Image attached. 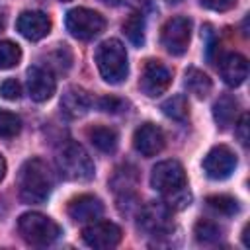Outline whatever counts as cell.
<instances>
[{
  "instance_id": "cell-1",
  "label": "cell",
  "mask_w": 250,
  "mask_h": 250,
  "mask_svg": "<svg viewBox=\"0 0 250 250\" xmlns=\"http://www.w3.org/2000/svg\"><path fill=\"white\" fill-rule=\"evenodd\" d=\"M18 189L23 203H45L53 191V174L41 158H29L23 162L18 174Z\"/></svg>"
},
{
  "instance_id": "cell-2",
  "label": "cell",
  "mask_w": 250,
  "mask_h": 250,
  "mask_svg": "<svg viewBox=\"0 0 250 250\" xmlns=\"http://www.w3.org/2000/svg\"><path fill=\"white\" fill-rule=\"evenodd\" d=\"M96 64L105 82L121 84L129 72L127 51H125L123 43L117 39H107V41L100 43V47L96 49Z\"/></svg>"
},
{
  "instance_id": "cell-3",
  "label": "cell",
  "mask_w": 250,
  "mask_h": 250,
  "mask_svg": "<svg viewBox=\"0 0 250 250\" xmlns=\"http://www.w3.org/2000/svg\"><path fill=\"white\" fill-rule=\"evenodd\" d=\"M18 230L31 246H49L61 234V227L41 213H23L18 219Z\"/></svg>"
},
{
  "instance_id": "cell-4",
  "label": "cell",
  "mask_w": 250,
  "mask_h": 250,
  "mask_svg": "<svg viewBox=\"0 0 250 250\" xmlns=\"http://www.w3.org/2000/svg\"><path fill=\"white\" fill-rule=\"evenodd\" d=\"M57 164L61 174L66 180L74 182H86L94 178V162L88 156V152L78 143H66L57 156Z\"/></svg>"
},
{
  "instance_id": "cell-5",
  "label": "cell",
  "mask_w": 250,
  "mask_h": 250,
  "mask_svg": "<svg viewBox=\"0 0 250 250\" xmlns=\"http://www.w3.org/2000/svg\"><path fill=\"white\" fill-rule=\"evenodd\" d=\"M64 23H66V29L70 31V35H74L76 39H82V41L94 39L105 27L104 16L90 8H72L66 14Z\"/></svg>"
},
{
  "instance_id": "cell-6",
  "label": "cell",
  "mask_w": 250,
  "mask_h": 250,
  "mask_svg": "<svg viewBox=\"0 0 250 250\" xmlns=\"http://www.w3.org/2000/svg\"><path fill=\"white\" fill-rule=\"evenodd\" d=\"M150 184L156 191L164 195H172L180 189H186V172L178 160H162L152 168Z\"/></svg>"
},
{
  "instance_id": "cell-7",
  "label": "cell",
  "mask_w": 250,
  "mask_h": 250,
  "mask_svg": "<svg viewBox=\"0 0 250 250\" xmlns=\"http://www.w3.org/2000/svg\"><path fill=\"white\" fill-rule=\"evenodd\" d=\"M172 227V209L162 201H148L139 211V229L148 234H168Z\"/></svg>"
},
{
  "instance_id": "cell-8",
  "label": "cell",
  "mask_w": 250,
  "mask_h": 250,
  "mask_svg": "<svg viewBox=\"0 0 250 250\" xmlns=\"http://www.w3.org/2000/svg\"><path fill=\"white\" fill-rule=\"evenodd\" d=\"M191 37V20L186 16H176L168 20L162 27V45L170 55H184L188 51Z\"/></svg>"
},
{
  "instance_id": "cell-9",
  "label": "cell",
  "mask_w": 250,
  "mask_h": 250,
  "mask_svg": "<svg viewBox=\"0 0 250 250\" xmlns=\"http://www.w3.org/2000/svg\"><path fill=\"white\" fill-rule=\"evenodd\" d=\"M172 82V72L160 62V61H146L141 80H139V88L145 96L148 98H156L160 94H164L168 90Z\"/></svg>"
},
{
  "instance_id": "cell-10",
  "label": "cell",
  "mask_w": 250,
  "mask_h": 250,
  "mask_svg": "<svg viewBox=\"0 0 250 250\" xmlns=\"http://www.w3.org/2000/svg\"><path fill=\"white\" fill-rule=\"evenodd\" d=\"M236 168V154L227 145L213 146L203 158V170L211 180H225Z\"/></svg>"
},
{
  "instance_id": "cell-11",
  "label": "cell",
  "mask_w": 250,
  "mask_h": 250,
  "mask_svg": "<svg viewBox=\"0 0 250 250\" xmlns=\"http://www.w3.org/2000/svg\"><path fill=\"white\" fill-rule=\"evenodd\" d=\"M82 238L90 248H113L121 240V229L109 221H92L82 230Z\"/></svg>"
},
{
  "instance_id": "cell-12",
  "label": "cell",
  "mask_w": 250,
  "mask_h": 250,
  "mask_svg": "<svg viewBox=\"0 0 250 250\" xmlns=\"http://www.w3.org/2000/svg\"><path fill=\"white\" fill-rule=\"evenodd\" d=\"M16 27L18 31L29 39V41H39L43 39L49 31H51V20L45 12H39V10H27V12H21L18 21H16Z\"/></svg>"
},
{
  "instance_id": "cell-13",
  "label": "cell",
  "mask_w": 250,
  "mask_h": 250,
  "mask_svg": "<svg viewBox=\"0 0 250 250\" xmlns=\"http://www.w3.org/2000/svg\"><path fill=\"white\" fill-rule=\"evenodd\" d=\"M57 82L49 68L31 66L27 70V92L33 102H47L55 94Z\"/></svg>"
},
{
  "instance_id": "cell-14",
  "label": "cell",
  "mask_w": 250,
  "mask_h": 250,
  "mask_svg": "<svg viewBox=\"0 0 250 250\" xmlns=\"http://www.w3.org/2000/svg\"><path fill=\"white\" fill-rule=\"evenodd\" d=\"M133 145L143 156H154L164 148V133L154 123H143L133 135Z\"/></svg>"
},
{
  "instance_id": "cell-15",
  "label": "cell",
  "mask_w": 250,
  "mask_h": 250,
  "mask_svg": "<svg viewBox=\"0 0 250 250\" xmlns=\"http://www.w3.org/2000/svg\"><path fill=\"white\" fill-rule=\"evenodd\" d=\"M219 72H221V78L225 80V84L236 88L248 76V61H246V57H242L238 53H229L221 59Z\"/></svg>"
},
{
  "instance_id": "cell-16",
  "label": "cell",
  "mask_w": 250,
  "mask_h": 250,
  "mask_svg": "<svg viewBox=\"0 0 250 250\" xmlns=\"http://www.w3.org/2000/svg\"><path fill=\"white\" fill-rule=\"evenodd\" d=\"M104 213V205L96 195H78L68 203V215L70 219L78 221V223H92L96 219H100Z\"/></svg>"
},
{
  "instance_id": "cell-17",
  "label": "cell",
  "mask_w": 250,
  "mask_h": 250,
  "mask_svg": "<svg viewBox=\"0 0 250 250\" xmlns=\"http://www.w3.org/2000/svg\"><path fill=\"white\" fill-rule=\"evenodd\" d=\"M90 107H92V98L88 96L86 90L78 86H70L61 98V109L68 117H82L84 113H88Z\"/></svg>"
},
{
  "instance_id": "cell-18",
  "label": "cell",
  "mask_w": 250,
  "mask_h": 250,
  "mask_svg": "<svg viewBox=\"0 0 250 250\" xmlns=\"http://www.w3.org/2000/svg\"><path fill=\"white\" fill-rule=\"evenodd\" d=\"M238 113V102L232 96H221L213 105V117L221 129H227L234 123Z\"/></svg>"
},
{
  "instance_id": "cell-19",
  "label": "cell",
  "mask_w": 250,
  "mask_h": 250,
  "mask_svg": "<svg viewBox=\"0 0 250 250\" xmlns=\"http://www.w3.org/2000/svg\"><path fill=\"white\" fill-rule=\"evenodd\" d=\"M88 139H90V143H92L98 150H102V152H115L117 143H119L117 133H115L111 127H105V125H96V127H92V129L88 131Z\"/></svg>"
},
{
  "instance_id": "cell-20",
  "label": "cell",
  "mask_w": 250,
  "mask_h": 250,
  "mask_svg": "<svg viewBox=\"0 0 250 250\" xmlns=\"http://www.w3.org/2000/svg\"><path fill=\"white\" fill-rule=\"evenodd\" d=\"M186 88L189 94H193L195 98H207L213 84H211V78L199 70V68H188L186 70Z\"/></svg>"
},
{
  "instance_id": "cell-21",
  "label": "cell",
  "mask_w": 250,
  "mask_h": 250,
  "mask_svg": "<svg viewBox=\"0 0 250 250\" xmlns=\"http://www.w3.org/2000/svg\"><path fill=\"white\" fill-rule=\"evenodd\" d=\"M123 33L135 47H141L145 43V16L139 12L131 14L123 23Z\"/></svg>"
},
{
  "instance_id": "cell-22",
  "label": "cell",
  "mask_w": 250,
  "mask_h": 250,
  "mask_svg": "<svg viewBox=\"0 0 250 250\" xmlns=\"http://www.w3.org/2000/svg\"><path fill=\"white\" fill-rule=\"evenodd\" d=\"M160 107H162L164 115H168L170 119H176V121H184L189 115V104H188L186 96H182V94L168 98L166 102H162Z\"/></svg>"
},
{
  "instance_id": "cell-23",
  "label": "cell",
  "mask_w": 250,
  "mask_h": 250,
  "mask_svg": "<svg viewBox=\"0 0 250 250\" xmlns=\"http://www.w3.org/2000/svg\"><path fill=\"white\" fill-rule=\"evenodd\" d=\"M207 205L213 211H217L219 215H227V217L236 215L240 211L238 201L230 195H211V197H207Z\"/></svg>"
},
{
  "instance_id": "cell-24",
  "label": "cell",
  "mask_w": 250,
  "mask_h": 250,
  "mask_svg": "<svg viewBox=\"0 0 250 250\" xmlns=\"http://www.w3.org/2000/svg\"><path fill=\"white\" fill-rule=\"evenodd\" d=\"M193 232H195V238L199 240V242H217L219 238H221V229H219V225L217 223H213V221H209V219H199L197 223H195V229H193Z\"/></svg>"
},
{
  "instance_id": "cell-25",
  "label": "cell",
  "mask_w": 250,
  "mask_h": 250,
  "mask_svg": "<svg viewBox=\"0 0 250 250\" xmlns=\"http://www.w3.org/2000/svg\"><path fill=\"white\" fill-rule=\"evenodd\" d=\"M21 59V49L12 43V41H0V68H12L20 62Z\"/></svg>"
},
{
  "instance_id": "cell-26",
  "label": "cell",
  "mask_w": 250,
  "mask_h": 250,
  "mask_svg": "<svg viewBox=\"0 0 250 250\" xmlns=\"http://www.w3.org/2000/svg\"><path fill=\"white\" fill-rule=\"evenodd\" d=\"M21 129V119L12 113L0 109V137H16Z\"/></svg>"
},
{
  "instance_id": "cell-27",
  "label": "cell",
  "mask_w": 250,
  "mask_h": 250,
  "mask_svg": "<svg viewBox=\"0 0 250 250\" xmlns=\"http://www.w3.org/2000/svg\"><path fill=\"white\" fill-rule=\"evenodd\" d=\"M0 96L6 98V100H18L21 96V86L18 84V80L8 78L0 84Z\"/></svg>"
},
{
  "instance_id": "cell-28",
  "label": "cell",
  "mask_w": 250,
  "mask_h": 250,
  "mask_svg": "<svg viewBox=\"0 0 250 250\" xmlns=\"http://www.w3.org/2000/svg\"><path fill=\"white\" fill-rule=\"evenodd\" d=\"M199 4H201L203 8H207V10L227 12V10H230V8L236 4V0H199Z\"/></svg>"
},
{
  "instance_id": "cell-29",
  "label": "cell",
  "mask_w": 250,
  "mask_h": 250,
  "mask_svg": "<svg viewBox=\"0 0 250 250\" xmlns=\"http://www.w3.org/2000/svg\"><path fill=\"white\" fill-rule=\"evenodd\" d=\"M98 105H100L102 111H107V113H117V111H121L125 107V104L121 100H117V98H102L98 102Z\"/></svg>"
},
{
  "instance_id": "cell-30",
  "label": "cell",
  "mask_w": 250,
  "mask_h": 250,
  "mask_svg": "<svg viewBox=\"0 0 250 250\" xmlns=\"http://www.w3.org/2000/svg\"><path fill=\"white\" fill-rule=\"evenodd\" d=\"M236 135H238L240 143L246 146V145H248V115H246V113H244V115L240 117V121L236 123Z\"/></svg>"
},
{
  "instance_id": "cell-31",
  "label": "cell",
  "mask_w": 250,
  "mask_h": 250,
  "mask_svg": "<svg viewBox=\"0 0 250 250\" xmlns=\"http://www.w3.org/2000/svg\"><path fill=\"white\" fill-rule=\"evenodd\" d=\"M4 174H6V160H4V158H2V154H0V182H2Z\"/></svg>"
},
{
  "instance_id": "cell-32",
  "label": "cell",
  "mask_w": 250,
  "mask_h": 250,
  "mask_svg": "<svg viewBox=\"0 0 250 250\" xmlns=\"http://www.w3.org/2000/svg\"><path fill=\"white\" fill-rule=\"evenodd\" d=\"M104 4H109V6H117V4H121L123 0H102Z\"/></svg>"
},
{
  "instance_id": "cell-33",
  "label": "cell",
  "mask_w": 250,
  "mask_h": 250,
  "mask_svg": "<svg viewBox=\"0 0 250 250\" xmlns=\"http://www.w3.org/2000/svg\"><path fill=\"white\" fill-rule=\"evenodd\" d=\"M2 27H4V18H2V14H0V31H2Z\"/></svg>"
},
{
  "instance_id": "cell-34",
  "label": "cell",
  "mask_w": 250,
  "mask_h": 250,
  "mask_svg": "<svg viewBox=\"0 0 250 250\" xmlns=\"http://www.w3.org/2000/svg\"><path fill=\"white\" fill-rule=\"evenodd\" d=\"M61 2H68V0H61Z\"/></svg>"
},
{
  "instance_id": "cell-35",
  "label": "cell",
  "mask_w": 250,
  "mask_h": 250,
  "mask_svg": "<svg viewBox=\"0 0 250 250\" xmlns=\"http://www.w3.org/2000/svg\"><path fill=\"white\" fill-rule=\"evenodd\" d=\"M172 2H178V0H172Z\"/></svg>"
}]
</instances>
